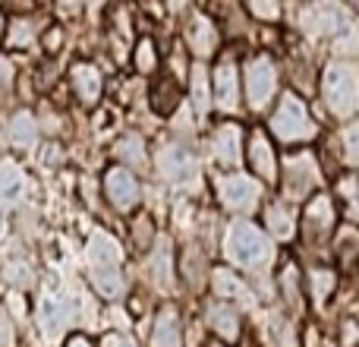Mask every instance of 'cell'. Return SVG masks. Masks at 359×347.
<instances>
[{"mask_svg":"<svg viewBox=\"0 0 359 347\" xmlns=\"http://www.w3.org/2000/svg\"><path fill=\"white\" fill-rule=\"evenodd\" d=\"M309 284H312V300L322 306L328 300V294L334 291V272H316L309 278Z\"/></svg>","mask_w":359,"mask_h":347,"instance_id":"4316f807","label":"cell"},{"mask_svg":"<svg viewBox=\"0 0 359 347\" xmlns=\"http://www.w3.org/2000/svg\"><path fill=\"white\" fill-rule=\"evenodd\" d=\"M192 107H196L198 117H208V70L198 63L196 70H192Z\"/></svg>","mask_w":359,"mask_h":347,"instance_id":"484cf974","label":"cell"},{"mask_svg":"<svg viewBox=\"0 0 359 347\" xmlns=\"http://www.w3.org/2000/svg\"><path fill=\"white\" fill-rule=\"evenodd\" d=\"M25 25H29V22H16V29H13V38H10L13 44H25V41H29V29H25Z\"/></svg>","mask_w":359,"mask_h":347,"instance_id":"836d02e7","label":"cell"},{"mask_svg":"<svg viewBox=\"0 0 359 347\" xmlns=\"http://www.w3.org/2000/svg\"><path fill=\"white\" fill-rule=\"evenodd\" d=\"M249 162H252V171L259 174L262 180H278V164H274V152H271V143H268L265 133H252L249 139Z\"/></svg>","mask_w":359,"mask_h":347,"instance_id":"ac0fdd59","label":"cell"},{"mask_svg":"<svg viewBox=\"0 0 359 347\" xmlns=\"http://www.w3.org/2000/svg\"><path fill=\"white\" fill-rule=\"evenodd\" d=\"M136 67L142 70V73H149V70H155V44L151 41H142L136 51Z\"/></svg>","mask_w":359,"mask_h":347,"instance_id":"83f0119b","label":"cell"},{"mask_svg":"<svg viewBox=\"0 0 359 347\" xmlns=\"http://www.w3.org/2000/svg\"><path fill=\"white\" fill-rule=\"evenodd\" d=\"M6 275H13V281H19V284H22V281H29V268H25V266H10V268H6Z\"/></svg>","mask_w":359,"mask_h":347,"instance_id":"e575fe53","label":"cell"},{"mask_svg":"<svg viewBox=\"0 0 359 347\" xmlns=\"http://www.w3.org/2000/svg\"><path fill=\"white\" fill-rule=\"evenodd\" d=\"M334 228V209H331V199L318 196L309 202L306 209V240H325Z\"/></svg>","mask_w":359,"mask_h":347,"instance_id":"9a60e30c","label":"cell"},{"mask_svg":"<svg viewBox=\"0 0 359 347\" xmlns=\"http://www.w3.org/2000/svg\"><path fill=\"white\" fill-rule=\"evenodd\" d=\"M265 224L268 230H271L274 237H280V240H290L293 230H297V218H293V209L284 202L271 205V209L265 211Z\"/></svg>","mask_w":359,"mask_h":347,"instance_id":"603a6c76","label":"cell"},{"mask_svg":"<svg viewBox=\"0 0 359 347\" xmlns=\"http://www.w3.org/2000/svg\"><path fill=\"white\" fill-rule=\"evenodd\" d=\"M25 199V174L16 162H0V209H16Z\"/></svg>","mask_w":359,"mask_h":347,"instance_id":"5bb4252c","label":"cell"},{"mask_svg":"<svg viewBox=\"0 0 359 347\" xmlns=\"http://www.w3.org/2000/svg\"><path fill=\"white\" fill-rule=\"evenodd\" d=\"M318 186V164L316 158L309 155H297V158H287L284 164V192L290 199H303L309 196V190Z\"/></svg>","mask_w":359,"mask_h":347,"instance_id":"30bf717a","label":"cell"},{"mask_svg":"<svg viewBox=\"0 0 359 347\" xmlns=\"http://www.w3.org/2000/svg\"><path fill=\"white\" fill-rule=\"evenodd\" d=\"M86 256H88V275H92L101 297H107V300L120 297L123 294V278H120V259H123V253H120L117 240L98 230L88 240Z\"/></svg>","mask_w":359,"mask_h":347,"instance_id":"7a4b0ae2","label":"cell"},{"mask_svg":"<svg viewBox=\"0 0 359 347\" xmlns=\"http://www.w3.org/2000/svg\"><path fill=\"white\" fill-rule=\"evenodd\" d=\"M104 192H107L114 209H120V211L136 209V202H139V183H136V177H133V171H126V168L107 171Z\"/></svg>","mask_w":359,"mask_h":347,"instance_id":"8fae6325","label":"cell"},{"mask_svg":"<svg viewBox=\"0 0 359 347\" xmlns=\"http://www.w3.org/2000/svg\"><path fill=\"white\" fill-rule=\"evenodd\" d=\"M215 44H217V32H215V25H211V19L196 16L189 25V48L196 51L198 57H208L211 51H215Z\"/></svg>","mask_w":359,"mask_h":347,"instance_id":"7402d4cb","label":"cell"},{"mask_svg":"<svg viewBox=\"0 0 359 347\" xmlns=\"http://www.w3.org/2000/svg\"><path fill=\"white\" fill-rule=\"evenodd\" d=\"M10 143L19 149H32L38 143V120L32 114H16L10 120Z\"/></svg>","mask_w":359,"mask_h":347,"instance_id":"cb8c5ba5","label":"cell"},{"mask_svg":"<svg viewBox=\"0 0 359 347\" xmlns=\"http://www.w3.org/2000/svg\"><path fill=\"white\" fill-rule=\"evenodd\" d=\"M67 347H92V344H88V341H86V338H73V341H69Z\"/></svg>","mask_w":359,"mask_h":347,"instance_id":"8d00e7d4","label":"cell"},{"mask_svg":"<svg viewBox=\"0 0 359 347\" xmlns=\"http://www.w3.org/2000/svg\"><path fill=\"white\" fill-rule=\"evenodd\" d=\"M271 133L280 143H303V139L316 136V124H312L309 111H306V105L293 92H287L280 98L278 111L271 117Z\"/></svg>","mask_w":359,"mask_h":347,"instance_id":"277c9868","label":"cell"},{"mask_svg":"<svg viewBox=\"0 0 359 347\" xmlns=\"http://www.w3.org/2000/svg\"><path fill=\"white\" fill-rule=\"evenodd\" d=\"M205 319H208V329H215L224 341H236V335H240V316L233 313V306L208 303L205 306Z\"/></svg>","mask_w":359,"mask_h":347,"instance_id":"e0dca14e","label":"cell"},{"mask_svg":"<svg viewBox=\"0 0 359 347\" xmlns=\"http://www.w3.org/2000/svg\"><path fill=\"white\" fill-rule=\"evenodd\" d=\"M344 329H347V332H344V344H353V338H356V325H353V322H347Z\"/></svg>","mask_w":359,"mask_h":347,"instance_id":"d590c367","label":"cell"},{"mask_svg":"<svg viewBox=\"0 0 359 347\" xmlns=\"http://www.w3.org/2000/svg\"><path fill=\"white\" fill-rule=\"evenodd\" d=\"M211 284H215L217 297L233 300V303H240V306H252V300H255V294L249 291L246 281L236 278V275H230L227 268H217V272L211 275Z\"/></svg>","mask_w":359,"mask_h":347,"instance_id":"2e32d148","label":"cell"},{"mask_svg":"<svg viewBox=\"0 0 359 347\" xmlns=\"http://www.w3.org/2000/svg\"><path fill=\"white\" fill-rule=\"evenodd\" d=\"M224 253L233 266L246 268V272H265L274 259V247L268 240L265 230H259L249 221H236L230 224L227 237H224Z\"/></svg>","mask_w":359,"mask_h":347,"instance_id":"6da1fadb","label":"cell"},{"mask_svg":"<svg viewBox=\"0 0 359 347\" xmlns=\"http://www.w3.org/2000/svg\"><path fill=\"white\" fill-rule=\"evenodd\" d=\"M322 95L334 117H353V111L359 105V73L353 63H347V60L331 63V67L325 70Z\"/></svg>","mask_w":359,"mask_h":347,"instance_id":"3957f363","label":"cell"},{"mask_svg":"<svg viewBox=\"0 0 359 347\" xmlns=\"http://www.w3.org/2000/svg\"><path fill=\"white\" fill-rule=\"evenodd\" d=\"M0 35H4V16H0Z\"/></svg>","mask_w":359,"mask_h":347,"instance_id":"74e56055","label":"cell"},{"mask_svg":"<svg viewBox=\"0 0 359 347\" xmlns=\"http://www.w3.org/2000/svg\"><path fill=\"white\" fill-rule=\"evenodd\" d=\"M211 149H215V158L221 164L236 168L240 158H243V133H240V126L224 124L221 130L215 133V139H211Z\"/></svg>","mask_w":359,"mask_h":347,"instance_id":"4fadbf2b","label":"cell"},{"mask_svg":"<svg viewBox=\"0 0 359 347\" xmlns=\"http://www.w3.org/2000/svg\"><path fill=\"white\" fill-rule=\"evenodd\" d=\"M101 347H136V344H133L126 335H104V341H101Z\"/></svg>","mask_w":359,"mask_h":347,"instance_id":"d6a6232c","label":"cell"},{"mask_svg":"<svg viewBox=\"0 0 359 347\" xmlns=\"http://www.w3.org/2000/svg\"><path fill=\"white\" fill-rule=\"evenodd\" d=\"M217 196L230 211H252L262 199V186L246 174H227L217 180Z\"/></svg>","mask_w":359,"mask_h":347,"instance_id":"52a82bcc","label":"cell"},{"mask_svg":"<svg viewBox=\"0 0 359 347\" xmlns=\"http://www.w3.org/2000/svg\"><path fill=\"white\" fill-rule=\"evenodd\" d=\"M299 25L312 35H337L347 25V10L341 4H309L299 13Z\"/></svg>","mask_w":359,"mask_h":347,"instance_id":"9c48e42d","label":"cell"},{"mask_svg":"<svg viewBox=\"0 0 359 347\" xmlns=\"http://www.w3.org/2000/svg\"><path fill=\"white\" fill-rule=\"evenodd\" d=\"M149 275H151V281H155L158 291H174V268H170V243H168V237H158V247H155V256H151Z\"/></svg>","mask_w":359,"mask_h":347,"instance_id":"d6986e66","label":"cell"},{"mask_svg":"<svg viewBox=\"0 0 359 347\" xmlns=\"http://www.w3.org/2000/svg\"><path fill=\"white\" fill-rule=\"evenodd\" d=\"M344 158H347V164H356V126L353 124L344 130Z\"/></svg>","mask_w":359,"mask_h":347,"instance_id":"f546056e","label":"cell"},{"mask_svg":"<svg viewBox=\"0 0 359 347\" xmlns=\"http://www.w3.org/2000/svg\"><path fill=\"white\" fill-rule=\"evenodd\" d=\"M236 63H221L215 70V101L221 111H236L240 105V79H236Z\"/></svg>","mask_w":359,"mask_h":347,"instance_id":"7c38bea8","label":"cell"},{"mask_svg":"<svg viewBox=\"0 0 359 347\" xmlns=\"http://www.w3.org/2000/svg\"><path fill=\"white\" fill-rule=\"evenodd\" d=\"M151 347H183V335H180V319L174 310H164L151 332Z\"/></svg>","mask_w":359,"mask_h":347,"instance_id":"44dd1931","label":"cell"},{"mask_svg":"<svg viewBox=\"0 0 359 347\" xmlns=\"http://www.w3.org/2000/svg\"><path fill=\"white\" fill-rule=\"evenodd\" d=\"M73 325V303H67V297L60 294H44L38 303V329L50 344L60 341L67 335V329Z\"/></svg>","mask_w":359,"mask_h":347,"instance_id":"8992f818","label":"cell"},{"mask_svg":"<svg viewBox=\"0 0 359 347\" xmlns=\"http://www.w3.org/2000/svg\"><path fill=\"white\" fill-rule=\"evenodd\" d=\"M16 344V335H13V322L6 313H0V347H13Z\"/></svg>","mask_w":359,"mask_h":347,"instance_id":"4dcf8cb0","label":"cell"},{"mask_svg":"<svg viewBox=\"0 0 359 347\" xmlns=\"http://www.w3.org/2000/svg\"><path fill=\"white\" fill-rule=\"evenodd\" d=\"M252 13H255L259 19H274L280 10H278L274 4H252Z\"/></svg>","mask_w":359,"mask_h":347,"instance_id":"1f68e13d","label":"cell"},{"mask_svg":"<svg viewBox=\"0 0 359 347\" xmlns=\"http://www.w3.org/2000/svg\"><path fill=\"white\" fill-rule=\"evenodd\" d=\"M73 89L82 98V105H95L101 95V73L92 63H76L73 67Z\"/></svg>","mask_w":359,"mask_h":347,"instance_id":"ffe728a7","label":"cell"},{"mask_svg":"<svg viewBox=\"0 0 359 347\" xmlns=\"http://www.w3.org/2000/svg\"><path fill=\"white\" fill-rule=\"evenodd\" d=\"M114 155L123 158V162L133 164V168H142V164H145V143H142V136H139V133H126V136L117 143Z\"/></svg>","mask_w":359,"mask_h":347,"instance_id":"d4e9b609","label":"cell"},{"mask_svg":"<svg viewBox=\"0 0 359 347\" xmlns=\"http://www.w3.org/2000/svg\"><path fill=\"white\" fill-rule=\"evenodd\" d=\"M158 171L161 177H168L170 183H180V186H196V177H198V164L192 158V152H186L183 145H164L158 152Z\"/></svg>","mask_w":359,"mask_h":347,"instance_id":"ba28073f","label":"cell"},{"mask_svg":"<svg viewBox=\"0 0 359 347\" xmlns=\"http://www.w3.org/2000/svg\"><path fill=\"white\" fill-rule=\"evenodd\" d=\"M10 86H13V63L6 57H0V101L10 95Z\"/></svg>","mask_w":359,"mask_h":347,"instance_id":"f1b7e54d","label":"cell"},{"mask_svg":"<svg viewBox=\"0 0 359 347\" xmlns=\"http://www.w3.org/2000/svg\"><path fill=\"white\" fill-rule=\"evenodd\" d=\"M278 89V73L268 57H252L246 63V98L252 111H265Z\"/></svg>","mask_w":359,"mask_h":347,"instance_id":"5b68a950","label":"cell"}]
</instances>
